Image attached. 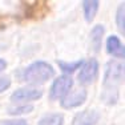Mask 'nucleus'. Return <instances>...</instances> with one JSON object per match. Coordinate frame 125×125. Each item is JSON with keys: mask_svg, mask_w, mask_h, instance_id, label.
<instances>
[{"mask_svg": "<svg viewBox=\"0 0 125 125\" xmlns=\"http://www.w3.org/2000/svg\"><path fill=\"white\" fill-rule=\"evenodd\" d=\"M124 80V64L115 60L108 61L104 75L103 99L108 104H115L118 97V87Z\"/></svg>", "mask_w": 125, "mask_h": 125, "instance_id": "obj_1", "label": "nucleus"}, {"mask_svg": "<svg viewBox=\"0 0 125 125\" xmlns=\"http://www.w3.org/2000/svg\"><path fill=\"white\" fill-rule=\"evenodd\" d=\"M53 75H55V69L51 64L45 61H35L25 68L23 77L29 84L39 85L51 80Z\"/></svg>", "mask_w": 125, "mask_h": 125, "instance_id": "obj_2", "label": "nucleus"}, {"mask_svg": "<svg viewBox=\"0 0 125 125\" xmlns=\"http://www.w3.org/2000/svg\"><path fill=\"white\" fill-rule=\"evenodd\" d=\"M73 85V80L71 79L69 76L67 75H62L60 77L53 81L52 87H51V91H49V99L51 100H57V99H62L68 92L71 91Z\"/></svg>", "mask_w": 125, "mask_h": 125, "instance_id": "obj_3", "label": "nucleus"}, {"mask_svg": "<svg viewBox=\"0 0 125 125\" xmlns=\"http://www.w3.org/2000/svg\"><path fill=\"white\" fill-rule=\"evenodd\" d=\"M99 73V62L94 59H91L83 65V69L79 75V81L84 85H89L96 80Z\"/></svg>", "mask_w": 125, "mask_h": 125, "instance_id": "obj_4", "label": "nucleus"}, {"mask_svg": "<svg viewBox=\"0 0 125 125\" xmlns=\"http://www.w3.org/2000/svg\"><path fill=\"white\" fill-rule=\"evenodd\" d=\"M87 100V92L84 89H77L69 94H65L61 99V106L65 109H72L76 106H80Z\"/></svg>", "mask_w": 125, "mask_h": 125, "instance_id": "obj_5", "label": "nucleus"}, {"mask_svg": "<svg viewBox=\"0 0 125 125\" xmlns=\"http://www.w3.org/2000/svg\"><path fill=\"white\" fill-rule=\"evenodd\" d=\"M41 91L35 88H20L15 91L11 96L13 103H24V101H35L41 97Z\"/></svg>", "mask_w": 125, "mask_h": 125, "instance_id": "obj_6", "label": "nucleus"}, {"mask_svg": "<svg viewBox=\"0 0 125 125\" xmlns=\"http://www.w3.org/2000/svg\"><path fill=\"white\" fill-rule=\"evenodd\" d=\"M24 5H28L29 10L32 8V11H25L27 17H29V19H40V17H44L49 10L47 1H27V3H24Z\"/></svg>", "mask_w": 125, "mask_h": 125, "instance_id": "obj_7", "label": "nucleus"}, {"mask_svg": "<svg viewBox=\"0 0 125 125\" xmlns=\"http://www.w3.org/2000/svg\"><path fill=\"white\" fill-rule=\"evenodd\" d=\"M100 120V113L96 111H84L75 116L72 125H94Z\"/></svg>", "mask_w": 125, "mask_h": 125, "instance_id": "obj_8", "label": "nucleus"}, {"mask_svg": "<svg viewBox=\"0 0 125 125\" xmlns=\"http://www.w3.org/2000/svg\"><path fill=\"white\" fill-rule=\"evenodd\" d=\"M106 51L112 56H116V57H120V59H124L125 56L124 45L121 44L120 39L116 36H109L106 39Z\"/></svg>", "mask_w": 125, "mask_h": 125, "instance_id": "obj_9", "label": "nucleus"}, {"mask_svg": "<svg viewBox=\"0 0 125 125\" xmlns=\"http://www.w3.org/2000/svg\"><path fill=\"white\" fill-rule=\"evenodd\" d=\"M104 28L101 24L94 25V28L92 29L91 35H89V43H91V48L93 52H99L101 49V41H103V36H104Z\"/></svg>", "mask_w": 125, "mask_h": 125, "instance_id": "obj_10", "label": "nucleus"}, {"mask_svg": "<svg viewBox=\"0 0 125 125\" xmlns=\"http://www.w3.org/2000/svg\"><path fill=\"white\" fill-rule=\"evenodd\" d=\"M99 5H100V1H97V0H85V1H83L84 16L88 23H91L94 19V16L97 13V10H99Z\"/></svg>", "mask_w": 125, "mask_h": 125, "instance_id": "obj_11", "label": "nucleus"}, {"mask_svg": "<svg viewBox=\"0 0 125 125\" xmlns=\"http://www.w3.org/2000/svg\"><path fill=\"white\" fill-rule=\"evenodd\" d=\"M62 124H64V117L59 113L47 115L39 121V125H62Z\"/></svg>", "mask_w": 125, "mask_h": 125, "instance_id": "obj_12", "label": "nucleus"}, {"mask_svg": "<svg viewBox=\"0 0 125 125\" xmlns=\"http://www.w3.org/2000/svg\"><path fill=\"white\" fill-rule=\"evenodd\" d=\"M83 60H79V61H75V62H65V61H57L59 67H60V69L64 73H67L68 75H71V73H73L79 67H81L83 65Z\"/></svg>", "mask_w": 125, "mask_h": 125, "instance_id": "obj_13", "label": "nucleus"}, {"mask_svg": "<svg viewBox=\"0 0 125 125\" xmlns=\"http://www.w3.org/2000/svg\"><path fill=\"white\" fill-rule=\"evenodd\" d=\"M33 111V106L32 105H13L12 108L8 109V113L13 116H19V115H25Z\"/></svg>", "mask_w": 125, "mask_h": 125, "instance_id": "obj_14", "label": "nucleus"}, {"mask_svg": "<svg viewBox=\"0 0 125 125\" xmlns=\"http://www.w3.org/2000/svg\"><path fill=\"white\" fill-rule=\"evenodd\" d=\"M116 24L118 25V29H120L121 33L125 32V17H124V4L121 3L120 8H118L117 13H116Z\"/></svg>", "mask_w": 125, "mask_h": 125, "instance_id": "obj_15", "label": "nucleus"}, {"mask_svg": "<svg viewBox=\"0 0 125 125\" xmlns=\"http://www.w3.org/2000/svg\"><path fill=\"white\" fill-rule=\"evenodd\" d=\"M0 125H28L25 120L23 118H15V120H5V121H1Z\"/></svg>", "mask_w": 125, "mask_h": 125, "instance_id": "obj_16", "label": "nucleus"}, {"mask_svg": "<svg viewBox=\"0 0 125 125\" xmlns=\"http://www.w3.org/2000/svg\"><path fill=\"white\" fill-rule=\"evenodd\" d=\"M10 85H11V81H10L8 77L0 76V93L4 92V91H7V89L10 88Z\"/></svg>", "mask_w": 125, "mask_h": 125, "instance_id": "obj_17", "label": "nucleus"}, {"mask_svg": "<svg viewBox=\"0 0 125 125\" xmlns=\"http://www.w3.org/2000/svg\"><path fill=\"white\" fill-rule=\"evenodd\" d=\"M5 68H7V61L3 60V59H0V72H1V71H4Z\"/></svg>", "mask_w": 125, "mask_h": 125, "instance_id": "obj_18", "label": "nucleus"}]
</instances>
